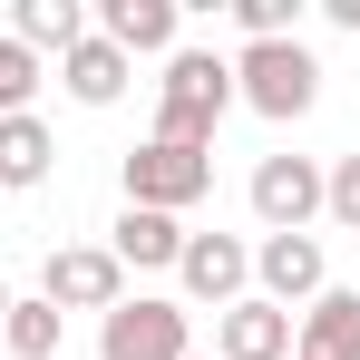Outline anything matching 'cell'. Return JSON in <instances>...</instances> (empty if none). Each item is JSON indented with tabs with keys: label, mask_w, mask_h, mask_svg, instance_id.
I'll return each mask as SVG.
<instances>
[{
	"label": "cell",
	"mask_w": 360,
	"mask_h": 360,
	"mask_svg": "<svg viewBox=\"0 0 360 360\" xmlns=\"http://www.w3.org/2000/svg\"><path fill=\"white\" fill-rule=\"evenodd\" d=\"M224 108H234V59L176 39V59H166V78H156V136H166V146H214Z\"/></svg>",
	"instance_id": "1"
},
{
	"label": "cell",
	"mask_w": 360,
	"mask_h": 360,
	"mask_svg": "<svg viewBox=\"0 0 360 360\" xmlns=\"http://www.w3.org/2000/svg\"><path fill=\"white\" fill-rule=\"evenodd\" d=\"M234 108H253V117L292 127L321 108V59L302 49V39H253V49H234Z\"/></svg>",
	"instance_id": "2"
},
{
	"label": "cell",
	"mask_w": 360,
	"mask_h": 360,
	"mask_svg": "<svg viewBox=\"0 0 360 360\" xmlns=\"http://www.w3.org/2000/svg\"><path fill=\"white\" fill-rule=\"evenodd\" d=\"M117 185L127 205H146V214H195L205 195H214V146H166V136H146V146H127L117 156Z\"/></svg>",
	"instance_id": "3"
},
{
	"label": "cell",
	"mask_w": 360,
	"mask_h": 360,
	"mask_svg": "<svg viewBox=\"0 0 360 360\" xmlns=\"http://www.w3.org/2000/svg\"><path fill=\"white\" fill-rule=\"evenodd\" d=\"M98 360H195V311L166 292H127L98 321Z\"/></svg>",
	"instance_id": "4"
},
{
	"label": "cell",
	"mask_w": 360,
	"mask_h": 360,
	"mask_svg": "<svg viewBox=\"0 0 360 360\" xmlns=\"http://www.w3.org/2000/svg\"><path fill=\"white\" fill-rule=\"evenodd\" d=\"M39 302L49 311H117L127 302V273H117V253L108 243H49V263H39Z\"/></svg>",
	"instance_id": "5"
},
{
	"label": "cell",
	"mask_w": 360,
	"mask_h": 360,
	"mask_svg": "<svg viewBox=\"0 0 360 360\" xmlns=\"http://www.w3.org/2000/svg\"><path fill=\"white\" fill-rule=\"evenodd\" d=\"M176 283H185V311H195V302H205V311H234V302L253 292V243L243 234H185Z\"/></svg>",
	"instance_id": "6"
},
{
	"label": "cell",
	"mask_w": 360,
	"mask_h": 360,
	"mask_svg": "<svg viewBox=\"0 0 360 360\" xmlns=\"http://www.w3.org/2000/svg\"><path fill=\"white\" fill-rule=\"evenodd\" d=\"M243 195H253V224H263V234H311V214H321V166H311V156H263Z\"/></svg>",
	"instance_id": "7"
},
{
	"label": "cell",
	"mask_w": 360,
	"mask_h": 360,
	"mask_svg": "<svg viewBox=\"0 0 360 360\" xmlns=\"http://www.w3.org/2000/svg\"><path fill=\"white\" fill-rule=\"evenodd\" d=\"M253 292H263V302H283V311L321 302V292H331L321 234H263V243H253Z\"/></svg>",
	"instance_id": "8"
},
{
	"label": "cell",
	"mask_w": 360,
	"mask_h": 360,
	"mask_svg": "<svg viewBox=\"0 0 360 360\" xmlns=\"http://www.w3.org/2000/svg\"><path fill=\"white\" fill-rule=\"evenodd\" d=\"M88 30H98L108 49H127V59H176L185 10H176V0H98V10H88Z\"/></svg>",
	"instance_id": "9"
},
{
	"label": "cell",
	"mask_w": 360,
	"mask_h": 360,
	"mask_svg": "<svg viewBox=\"0 0 360 360\" xmlns=\"http://www.w3.org/2000/svg\"><path fill=\"white\" fill-rule=\"evenodd\" d=\"M214 360H292V311L243 292L234 311H214Z\"/></svg>",
	"instance_id": "10"
},
{
	"label": "cell",
	"mask_w": 360,
	"mask_h": 360,
	"mask_svg": "<svg viewBox=\"0 0 360 360\" xmlns=\"http://www.w3.org/2000/svg\"><path fill=\"white\" fill-rule=\"evenodd\" d=\"M292 360H360V292H331L292 311Z\"/></svg>",
	"instance_id": "11"
},
{
	"label": "cell",
	"mask_w": 360,
	"mask_h": 360,
	"mask_svg": "<svg viewBox=\"0 0 360 360\" xmlns=\"http://www.w3.org/2000/svg\"><path fill=\"white\" fill-rule=\"evenodd\" d=\"M108 253H117V273H176L185 224H176V214H146V205H127L117 224H108Z\"/></svg>",
	"instance_id": "12"
},
{
	"label": "cell",
	"mask_w": 360,
	"mask_h": 360,
	"mask_svg": "<svg viewBox=\"0 0 360 360\" xmlns=\"http://www.w3.org/2000/svg\"><path fill=\"white\" fill-rule=\"evenodd\" d=\"M127 78H136V59H127V49H108L98 30H88V39L59 59V88L78 98V108H117V98H127Z\"/></svg>",
	"instance_id": "13"
},
{
	"label": "cell",
	"mask_w": 360,
	"mask_h": 360,
	"mask_svg": "<svg viewBox=\"0 0 360 360\" xmlns=\"http://www.w3.org/2000/svg\"><path fill=\"white\" fill-rule=\"evenodd\" d=\"M10 39H20V49H30V59H49V49H78V39H88V0H20V10H10Z\"/></svg>",
	"instance_id": "14"
},
{
	"label": "cell",
	"mask_w": 360,
	"mask_h": 360,
	"mask_svg": "<svg viewBox=\"0 0 360 360\" xmlns=\"http://www.w3.org/2000/svg\"><path fill=\"white\" fill-rule=\"evenodd\" d=\"M59 166V136L39 117H0V195H30V185H49Z\"/></svg>",
	"instance_id": "15"
},
{
	"label": "cell",
	"mask_w": 360,
	"mask_h": 360,
	"mask_svg": "<svg viewBox=\"0 0 360 360\" xmlns=\"http://www.w3.org/2000/svg\"><path fill=\"white\" fill-rule=\"evenodd\" d=\"M59 341H68V311H49L39 292L10 302V321H0V351L10 360H59Z\"/></svg>",
	"instance_id": "16"
},
{
	"label": "cell",
	"mask_w": 360,
	"mask_h": 360,
	"mask_svg": "<svg viewBox=\"0 0 360 360\" xmlns=\"http://www.w3.org/2000/svg\"><path fill=\"white\" fill-rule=\"evenodd\" d=\"M30 98H39V59L0 30V117H30Z\"/></svg>",
	"instance_id": "17"
},
{
	"label": "cell",
	"mask_w": 360,
	"mask_h": 360,
	"mask_svg": "<svg viewBox=\"0 0 360 360\" xmlns=\"http://www.w3.org/2000/svg\"><path fill=\"white\" fill-rule=\"evenodd\" d=\"M234 30H243V49L253 39H302V0H234Z\"/></svg>",
	"instance_id": "18"
},
{
	"label": "cell",
	"mask_w": 360,
	"mask_h": 360,
	"mask_svg": "<svg viewBox=\"0 0 360 360\" xmlns=\"http://www.w3.org/2000/svg\"><path fill=\"white\" fill-rule=\"evenodd\" d=\"M321 214H331L341 234H360V156H331V166H321Z\"/></svg>",
	"instance_id": "19"
},
{
	"label": "cell",
	"mask_w": 360,
	"mask_h": 360,
	"mask_svg": "<svg viewBox=\"0 0 360 360\" xmlns=\"http://www.w3.org/2000/svg\"><path fill=\"white\" fill-rule=\"evenodd\" d=\"M331 10V30H360V0H321Z\"/></svg>",
	"instance_id": "20"
},
{
	"label": "cell",
	"mask_w": 360,
	"mask_h": 360,
	"mask_svg": "<svg viewBox=\"0 0 360 360\" xmlns=\"http://www.w3.org/2000/svg\"><path fill=\"white\" fill-rule=\"evenodd\" d=\"M10 302H20V292H10V283H0V321H10Z\"/></svg>",
	"instance_id": "21"
},
{
	"label": "cell",
	"mask_w": 360,
	"mask_h": 360,
	"mask_svg": "<svg viewBox=\"0 0 360 360\" xmlns=\"http://www.w3.org/2000/svg\"><path fill=\"white\" fill-rule=\"evenodd\" d=\"M195 360H214V351H195Z\"/></svg>",
	"instance_id": "22"
}]
</instances>
